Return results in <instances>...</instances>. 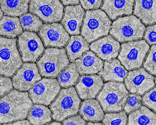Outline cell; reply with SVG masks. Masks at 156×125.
I'll return each mask as SVG.
<instances>
[{
	"mask_svg": "<svg viewBox=\"0 0 156 125\" xmlns=\"http://www.w3.org/2000/svg\"><path fill=\"white\" fill-rule=\"evenodd\" d=\"M129 94L123 82L110 81L104 84L96 98L105 112H117L123 109Z\"/></svg>",
	"mask_w": 156,
	"mask_h": 125,
	"instance_id": "7a4b0ae2",
	"label": "cell"
},
{
	"mask_svg": "<svg viewBox=\"0 0 156 125\" xmlns=\"http://www.w3.org/2000/svg\"><path fill=\"white\" fill-rule=\"evenodd\" d=\"M52 112L46 105L35 104L30 110L27 119L32 124H46L52 120Z\"/></svg>",
	"mask_w": 156,
	"mask_h": 125,
	"instance_id": "484cf974",
	"label": "cell"
},
{
	"mask_svg": "<svg viewBox=\"0 0 156 125\" xmlns=\"http://www.w3.org/2000/svg\"><path fill=\"white\" fill-rule=\"evenodd\" d=\"M12 81L10 77L0 75V96L2 97L9 92L13 88Z\"/></svg>",
	"mask_w": 156,
	"mask_h": 125,
	"instance_id": "836d02e7",
	"label": "cell"
},
{
	"mask_svg": "<svg viewBox=\"0 0 156 125\" xmlns=\"http://www.w3.org/2000/svg\"><path fill=\"white\" fill-rule=\"evenodd\" d=\"M85 13V10L80 4L65 7L61 23L69 34H80Z\"/></svg>",
	"mask_w": 156,
	"mask_h": 125,
	"instance_id": "e0dca14e",
	"label": "cell"
},
{
	"mask_svg": "<svg viewBox=\"0 0 156 125\" xmlns=\"http://www.w3.org/2000/svg\"><path fill=\"white\" fill-rule=\"evenodd\" d=\"M124 83L130 92L140 95L155 86L154 77L143 68L129 71Z\"/></svg>",
	"mask_w": 156,
	"mask_h": 125,
	"instance_id": "7c38bea8",
	"label": "cell"
},
{
	"mask_svg": "<svg viewBox=\"0 0 156 125\" xmlns=\"http://www.w3.org/2000/svg\"><path fill=\"white\" fill-rule=\"evenodd\" d=\"M18 43L23 61L36 62L45 50L42 42L36 33L24 31L18 38Z\"/></svg>",
	"mask_w": 156,
	"mask_h": 125,
	"instance_id": "8fae6325",
	"label": "cell"
},
{
	"mask_svg": "<svg viewBox=\"0 0 156 125\" xmlns=\"http://www.w3.org/2000/svg\"><path fill=\"white\" fill-rule=\"evenodd\" d=\"M22 26L24 30L38 32L43 24L42 21L36 15L26 13L20 17Z\"/></svg>",
	"mask_w": 156,
	"mask_h": 125,
	"instance_id": "f1b7e54d",
	"label": "cell"
},
{
	"mask_svg": "<svg viewBox=\"0 0 156 125\" xmlns=\"http://www.w3.org/2000/svg\"><path fill=\"white\" fill-rule=\"evenodd\" d=\"M143 67L152 75H156V45L151 46Z\"/></svg>",
	"mask_w": 156,
	"mask_h": 125,
	"instance_id": "4dcf8cb0",
	"label": "cell"
},
{
	"mask_svg": "<svg viewBox=\"0 0 156 125\" xmlns=\"http://www.w3.org/2000/svg\"><path fill=\"white\" fill-rule=\"evenodd\" d=\"M60 89L56 79L46 77L36 82L29 90V93L34 104L48 106L55 99Z\"/></svg>",
	"mask_w": 156,
	"mask_h": 125,
	"instance_id": "9c48e42d",
	"label": "cell"
},
{
	"mask_svg": "<svg viewBox=\"0 0 156 125\" xmlns=\"http://www.w3.org/2000/svg\"><path fill=\"white\" fill-rule=\"evenodd\" d=\"M65 5H75L79 3V0H60Z\"/></svg>",
	"mask_w": 156,
	"mask_h": 125,
	"instance_id": "f35d334b",
	"label": "cell"
},
{
	"mask_svg": "<svg viewBox=\"0 0 156 125\" xmlns=\"http://www.w3.org/2000/svg\"><path fill=\"white\" fill-rule=\"evenodd\" d=\"M112 21L101 9L86 11L81 27V34L88 43L108 35Z\"/></svg>",
	"mask_w": 156,
	"mask_h": 125,
	"instance_id": "277c9868",
	"label": "cell"
},
{
	"mask_svg": "<svg viewBox=\"0 0 156 125\" xmlns=\"http://www.w3.org/2000/svg\"><path fill=\"white\" fill-rule=\"evenodd\" d=\"M99 75H83L80 77L75 87L82 100L95 98L102 88L104 81Z\"/></svg>",
	"mask_w": 156,
	"mask_h": 125,
	"instance_id": "9a60e30c",
	"label": "cell"
},
{
	"mask_svg": "<svg viewBox=\"0 0 156 125\" xmlns=\"http://www.w3.org/2000/svg\"><path fill=\"white\" fill-rule=\"evenodd\" d=\"M63 125H86L87 122L80 114L66 118L62 122Z\"/></svg>",
	"mask_w": 156,
	"mask_h": 125,
	"instance_id": "d590c367",
	"label": "cell"
},
{
	"mask_svg": "<svg viewBox=\"0 0 156 125\" xmlns=\"http://www.w3.org/2000/svg\"><path fill=\"white\" fill-rule=\"evenodd\" d=\"M80 76L76 63L72 62L59 74L58 80L61 87L67 88L75 85Z\"/></svg>",
	"mask_w": 156,
	"mask_h": 125,
	"instance_id": "83f0119b",
	"label": "cell"
},
{
	"mask_svg": "<svg viewBox=\"0 0 156 125\" xmlns=\"http://www.w3.org/2000/svg\"><path fill=\"white\" fill-rule=\"evenodd\" d=\"M133 14L146 25L156 23V0H135Z\"/></svg>",
	"mask_w": 156,
	"mask_h": 125,
	"instance_id": "44dd1931",
	"label": "cell"
},
{
	"mask_svg": "<svg viewBox=\"0 0 156 125\" xmlns=\"http://www.w3.org/2000/svg\"><path fill=\"white\" fill-rule=\"evenodd\" d=\"M4 125H31V124L28 120L22 119L16 120L12 122L3 124Z\"/></svg>",
	"mask_w": 156,
	"mask_h": 125,
	"instance_id": "74e56055",
	"label": "cell"
},
{
	"mask_svg": "<svg viewBox=\"0 0 156 125\" xmlns=\"http://www.w3.org/2000/svg\"><path fill=\"white\" fill-rule=\"evenodd\" d=\"M0 75L11 77L20 68L23 61L17 44V38L0 37Z\"/></svg>",
	"mask_w": 156,
	"mask_h": 125,
	"instance_id": "52a82bcc",
	"label": "cell"
},
{
	"mask_svg": "<svg viewBox=\"0 0 156 125\" xmlns=\"http://www.w3.org/2000/svg\"><path fill=\"white\" fill-rule=\"evenodd\" d=\"M145 30L146 27L140 20L131 15L120 17L114 21L109 33L122 42L142 38Z\"/></svg>",
	"mask_w": 156,
	"mask_h": 125,
	"instance_id": "5b68a950",
	"label": "cell"
},
{
	"mask_svg": "<svg viewBox=\"0 0 156 125\" xmlns=\"http://www.w3.org/2000/svg\"><path fill=\"white\" fill-rule=\"evenodd\" d=\"M144 38L150 45H156V24L147 27Z\"/></svg>",
	"mask_w": 156,
	"mask_h": 125,
	"instance_id": "e575fe53",
	"label": "cell"
},
{
	"mask_svg": "<svg viewBox=\"0 0 156 125\" xmlns=\"http://www.w3.org/2000/svg\"><path fill=\"white\" fill-rule=\"evenodd\" d=\"M79 112L87 121H101L104 115V110L99 102L93 99H85L80 104Z\"/></svg>",
	"mask_w": 156,
	"mask_h": 125,
	"instance_id": "7402d4cb",
	"label": "cell"
},
{
	"mask_svg": "<svg viewBox=\"0 0 156 125\" xmlns=\"http://www.w3.org/2000/svg\"><path fill=\"white\" fill-rule=\"evenodd\" d=\"M87 125H103L102 122L99 121H88L87 123Z\"/></svg>",
	"mask_w": 156,
	"mask_h": 125,
	"instance_id": "ab89813d",
	"label": "cell"
},
{
	"mask_svg": "<svg viewBox=\"0 0 156 125\" xmlns=\"http://www.w3.org/2000/svg\"><path fill=\"white\" fill-rule=\"evenodd\" d=\"M155 83L156 84V76L155 77Z\"/></svg>",
	"mask_w": 156,
	"mask_h": 125,
	"instance_id": "7bdbcfd3",
	"label": "cell"
},
{
	"mask_svg": "<svg viewBox=\"0 0 156 125\" xmlns=\"http://www.w3.org/2000/svg\"><path fill=\"white\" fill-rule=\"evenodd\" d=\"M149 49L143 39L123 43L118 58L126 70L138 68L142 65Z\"/></svg>",
	"mask_w": 156,
	"mask_h": 125,
	"instance_id": "ba28073f",
	"label": "cell"
},
{
	"mask_svg": "<svg viewBox=\"0 0 156 125\" xmlns=\"http://www.w3.org/2000/svg\"><path fill=\"white\" fill-rule=\"evenodd\" d=\"M75 63L81 75L98 73L102 69L104 64V61L90 51L84 53L75 60Z\"/></svg>",
	"mask_w": 156,
	"mask_h": 125,
	"instance_id": "ac0fdd59",
	"label": "cell"
},
{
	"mask_svg": "<svg viewBox=\"0 0 156 125\" xmlns=\"http://www.w3.org/2000/svg\"><path fill=\"white\" fill-rule=\"evenodd\" d=\"M70 61L74 62L76 59L89 49L88 43L81 35L71 36L68 44L65 46Z\"/></svg>",
	"mask_w": 156,
	"mask_h": 125,
	"instance_id": "603a6c76",
	"label": "cell"
},
{
	"mask_svg": "<svg viewBox=\"0 0 156 125\" xmlns=\"http://www.w3.org/2000/svg\"><path fill=\"white\" fill-rule=\"evenodd\" d=\"M135 0H104L101 9L112 20L118 17L132 14Z\"/></svg>",
	"mask_w": 156,
	"mask_h": 125,
	"instance_id": "d6986e66",
	"label": "cell"
},
{
	"mask_svg": "<svg viewBox=\"0 0 156 125\" xmlns=\"http://www.w3.org/2000/svg\"><path fill=\"white\" fill-rule=\"evenodd\" d=\"M39 34L46 47H64L70 39L65 28L58 23L44 24Z\"/></svg>",
	"mask_w": 156,
	"mask_h": 125,
	"instance_id": "5bb4252c",
	"label": "cell"
},
{
	"mask_svg": "<svg viewBox=\"0 0 156 125\" xmlns=\"http://www.w3.org/2000/svg\"><path fill=\"white\" fill-rule=\"evenodd\" d=\"M3 15V12L2 10V9H1L0 13V18L1 19L2 18V17Z\"/></svg>",
	"mask_w": 156,
	"mask_h": 125,
	"instance_id": "b9f144b4",
	"label": "cell"
},
{
	"mask_svg": "<svg viewBox=\"0 0 156 125\" xmlns=\"http://www.w3.org/2000/svg\"><path fill=\"white\" fill-rule=\"evenodd\" d=\"M64 9L60 0H30L29 10L44 22L51 23L61 20Z\"/></svg>",
	"mask_w": 156,
	"mask_h": 125,
	"instance_id": "30bf717a",
	"label": "cell"
},
{
	"mask_svg": "<svg viewBox=\"0 0 156 125\" xmlns=\"http://www.w3.org/2000/svg\"><path fill=\"white\" fill-rule=\"evenodd\" d=\"M142 102L144 105L156 112V86L143 96Z\"/></svg>",
	"mask_w": 156,
	"mask_h": 125,
	"instance_id": "d6a6232c",
	"label": "cell"
},
{
	"mask_svg": "<svg viewBox=\"0 0 156 125\" xmlns=\"http://www.w3.org/2000/svg\"><path fill=\"white\" fill-rule=\"evenodd\" d=\"M128 74L127 70L120 61L117 59L114 58L110 61H105L103 68L98 74L105 82H123Z\"/></svg>",
	"mask_w": 156,
	"mask_h": 125,
	"instance_id": "ffe728a7",
	"label": "cell"
},
{
	"mask_svg": "<svg viewBox=\"0 0 156 125\" xmlns=\"http://www.w3.org/2000/svg\"><path fill=\"white\" fill-rule=\"evenodd\" d=\"M22 27L18 17L5 15L0 20V34L8 37L15 38L22 32Z\"/></svg>",
	"mask_w": 156,
	"mask_h": 125,
	"instance_id": "d4e9b609",
	"label": "cell"
},
{
	"mask_svg": "<svg viewBox=\"0 0 156 125\" xmlns=\"http://www.w3.org/2000/svg\"><path fill=\"white\" fill-rule=\"evenodd\" d=\"M128 125H156V113L144 105L128 116Z\"/></svg>",
	"mask_w": 156,
	"mask_h": 125,
	"instance_id": "cb8c5ba5",
	"label": "cell"
},
{
	"mask_svg": "<svg viewBox=\"0 0 156 125\" xmlns=\"http://www.w3.org/2000/svg\"><path fill=\"white\" fill-rule=\"evenodd\" d=\"M33 105L29 93L12 90L1 98L0 124L26 119Z\"/></svg>",
	"mask_w": 156,
	"mask_h": 125,
	"instance_id": "6da1fadb",
	"label": "cell"
},
{
	"mask_svg": "<svg viewBox=\"0 0 156 125\" xmlns=\"http://www.w3.org/2000/svg\"><path fill=\"white\" fill-rule=\"evenodd\" d=\"M4 13L12 17L21 16L28 11L30 0H0Z\"/></svg>",
	"mask_w": 156,
	"mask_h": 125,
	"instance_id": "4316f807",
	"label": "cell"
},
{
	"mask_svg": "<svg viewBox=\"0 0 156 125\" xmlns=\"http://www.w3.org/2000/svg\"><path fill=\"white\" fill-rule=\"evenodd\" d=\"M62 123L60 121L56 120L53 121L47 124L48 125H62Z\"/></svg>",
	"mask_w": 156,
	"mask_h": 125,
	"instance_id": "60d3db41",
	"label": "cell"
},
{
	"mask_svg": "<svg viewBox=\"0 0 156 125\" xmlns=\"http://www.w3.org/2000/svg\"><path fill=\"white\" fill-rule=\"evenodd\" d=\"M142 97L140 95L135 93L129 94L123 109L127 114L139 108L142 105Z\"/></svg>",
	"mask_w": 156,
	"mask_h": 125,
	"instance_id": "1f68e13d",
	"label": "cell"
},
{
	"mask_svg": "<svg viewBox=\"0 0 156 125\" xmlns=\"http://www.w3.org/2000/svg\"><path fill=\"white\" fill-rule=\"evenodd\" d=\"M81 102L74 86L62 89L49 106L52 112V119L60 122L76 114L79 112Z\"/></svg>",
	"mask_w": 156,
	"mask_h": 125,
	"instance_id": "3957f363",
	"label": "cell"
},
{
	"mask_svg": "<svg viewBox=\"0 0 156 125\" xmlns=\"http://www.w3.org/2000/svg\"><path fill=\"white\" fill-rule=\"evenodd\" d=\"M89 47L100 58L110 61L118 56L120 46L118 41L109 35L92 42Z\"/></svg>",
	"mask_w": 156,
	"mask_h": 125,
	"instance_id": "2e32d148",
	"label": "cell"
},
{
	"mask_svg": "<svg viewBox=\"0 0 156 125\" xmlns=\"http://www.w3.org/2000/svg\"><path fill=\"white\" fill-rule=\"evenodd\" d=\"M41 79L39 68L34 62H26L16 72L12 78L13 87L22 91L30 89Z\"/></svg>",
	"mask_w": 156,
	"mask_h": 125,
	"instance_id": "4fadbf2b",
	"label": "cell"
},
{
	"mask_svg": "<svg viewBox=\"0 0 156 125\" xmlns=\"http://www.w3.org/2000/svg\"><path fill=\"white\" fill-rule=\"evenodd\" d=\"M103 0H80L83 7L85 10L98 9L101 5Z\"/></svg>",
	"mask_w": 156,
	"mask_h": 125,
	"instance_id": "8d00e7d4",
	"label": "cell"
},
{
	"mask_svg": "<svg viewBox=\"0 0 156 125\" xmlns=\"http://www.w3.org/2000/svg\"><path fill=\"white\" fill-rule=\"evenodd\" d=\"M128 117L127 113L124 111L118 112L106 113L102 120L104 125H126Z\"/></svg>",
	"mask_w": 156,
	"mask_h": 125,
	"instance_id": "f546056e",
	"label": "cell"
},
{
	"mask_svg": "<svg viewBox=\"0 0 156 125\" xmlns=\"http://www.w3.org/2000/svg\"><path fill=\"white\" fill-rule=\"evenodd\" d=\"M69 60L64 48L49 47L37 62L41 75L55 78L69 64Z\"/></svg>",
	"mask_w": 156,
	"mask_h": 125,
	"instance_id": "8992f818",
	"label": "cell"
}]
</instances>
